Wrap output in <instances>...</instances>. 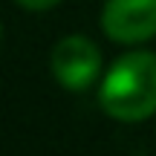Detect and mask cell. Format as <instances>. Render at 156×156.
<instances>
[{
  "label": "cell",
  "instance_id": "3",
  "mask_svg": "<svg viewBox=\"0 0 156 156\" xmlns=\"http://www.w3.org/2000/svg\"><path fill=\"white\" fill-rule=\"evenodd\" d=\"M101 26L116 44H142L156 35V0H107Z\"/></svg>",
  "mask_w": 156,
  "mask_h": 156
},
{
  "label": "cell",
  "instance_id": "4",
  "mask_svg": "<svg viewBox=\"0 0 156 156\" xmlns=\"http://www.w3.org/2000/svg\"><path fill=\"white\" fill-rule=\"evenodd\" d=\"M61 0H17V6H23V9L29 12H44V9H52V6H58Z\"/></svg>",
  "mask_w": 156,
  "mask_h": 156
},
{
  "label": "cell",
  "instance_id": "1",
  "mask_svg": "<svg viewBox=\"0 0 156 156\" xmlns=\"http://www.w3.org/2000/svg\"><path fill=\"white\" fill-rule=\"evenodd\" d=\"M101 110L119 122H145L156 113V55L127 52L101 84Z\"/></svg>",
  "mask_w": 156,
  "mask_h": 156
},
{
  "label": "cell",
  "instance_id": "2",
  "mask_svg": "<svg viewBox=\"0 0 156 156\" xmlns=\"http://www.w3.org/2000/svg\"><path fill=\"white\" fill-rule=\"evenodd\" d=\"M52 75L58 78L64 90H73V93H81L90 84L95 81L101 69V52L98 46L93 44L84 35H67L61 38L55 46H52Z\"/></svg>",
  "mask_w": 156,
  "mask_h": 156
}]
</instances>
